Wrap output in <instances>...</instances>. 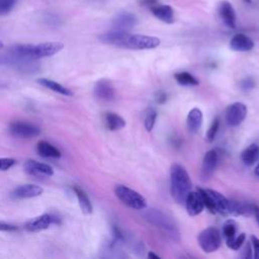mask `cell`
Returning a JSON list of instances; mask_svg holds the SVG:
<instances>
[{
  "instance_id": "42",
  "label": "cell",
  "mask_w": 259,
  "mask_h": 259,
  "mask_svg": "<svg viewBox=\"0 0 259 259\" xmlns=\"http://www.w3.org/2000/svg\"><path fill=\"white\" fill-rule=\"evenodd\" d=\"M3 47H4V44L0 40V50H1V49H3Z\"/></svg>"
},
{
  "instance_id": "27",
  "label": "cell",
  "mask_w": 259,
  "mask_h": 259,
  "mask_svg": "<svg viewBox=\"0 0 259 259\" xmlns=\"http://www.w3.org/2000/svg\"><path fill=\"white\" fill-rule=\"evenodd\" d=\"M176 82L183 86H196L198 85V80L188 72H179L174 75Z\"/></svg>"
},
{
  "instance_id": "17",
  "label": "cell",
  "mask_w": 259,
  "mask_h": 259,
  "mask_svg": "<svg viewBox=\"0 0 259 259\" xmlns=\"http://www.w3.org/2000/svg\"><path fill=\"white\" fill-rule=\"evenodd\" d=\"M230 48L236 52H248L254 48V41L244 33H236L230 40Z\"/></svg>"
},
{
  "instance_id": "35",
  "label": "cell",
  "mask_w": 259,
  "mask_h": 259,
  "mask_svg": "<svg viewBox=\"0 0 259 259\" xmlns=\"http://www.w3.org/2000/svg\"><path fill=\"white\" fill-rule=\"evenodd\" d=\"M16 230H17L16 226L0 221V232H14Z\"/></svg>"
},
{
  "instance_id": "19",
  "label": "cell",
  "mask_w": 259,
  "mask_h": 259,
  "mask_svg": "<svg viewBox=\"0 0 259 259\" xmlns=\"http://www.w3.org/2000/svg\"><path fill=\"white\" fill-rule=\"evenodd\" d=\"M152 14L159 20L171 24L174 22V10L171 6L166 4H157L150 8Z\"/></svg>"
},
{
  "instance_id": "38",
  "label": "cell",
  "mask_w": 259,
  "mask_h": 259,
  "mask_svg": "<svg viewBox=\"0 0 259 259\" xmlns=\"http://www.w3.org/2000/svg\"><path fill=\"white\" fill-rule=\"evenodd\" d=\"M166 99H167V96H166V93H165V92H163V91L158 92L157 97H156V101H157L158 103L162 104V103H164V102L166 101Z\"/></svg>"
},
{
  "instance_id": "10",
  "label": "cell",
  "mask_w": 259,
  "mask_h": 259,
  "mask_svg": "<svg viewBox=\"0 0 259 259\" xmlns=\"http://www.w3.org/2000/svg\"><path fill=\"white\" fill-rule=\"evenodd\" d=\"M247 115V107L242 102H234L226 109V120L231 126L241 124Z\"/></svg>"
},
{
  "instance_id": "34",
  "label": "cell",
  "mask_w": 259,
  "mask_h": 259,
  "mask_svg": "<svg viewBox=\"0 0 259 259\" xmlns=\"http://www.w3.org/2000/svg\"><path fill=\"white\" fill-rule=\"evenodd\" d=\"M250 240H251L253 257L255 259H259V239L253 235V236H251Z\"/></svg>"
},
{
  "instance_id": "8",
  "label": "cell",
  "mask_w": 259,
  "mask_h": 259,
  "mask_svg": "<svg viewBox=\"0 0 259 259\" xmlns=\"http://www.w3.org/2000/svg\"><path fill=\"white\" fill-rule=\"evenodd\" d=\"M9 132L16 138L31 139L37 137L40 134V128L32 123L17 120L9 124Z\"/></svg>"
},
{
  "instance_id": "6",
  "label": "cell",
  "mask_w": 259,
  "mask_h": 259,
  "mask_svg": "<svg viewBox=\"0 0 259 259\" xmlns=\"http://www.w3.org/2000/svg\"><path fill=\"white\" fill-rule=\"evenodd\" d=\"M114 193L123 204L133 209L142 210L147 207L146 198L138 191L125 185H116L114 188Z\"/></svg>"
},
{
  "instance_id": "15",
  "label": "cell",
  "mask_w": 259,
  "mask_h": 259,
  "mask_svg": "<svg viewBox=\"0 0 259 259\" xmlns=\"http://www.w3.org/2000/svg\"><path fill=\"white\" fill-rule=\"evenodd\" d=\"M185 206H186V210L187 213L191 217L197 215L199 214L203 208H204V204H203V200L201 198V195L199 194L198 191H189L186 198H185Z\"/></svg>"
},
{
  "instance_id": "26",
  "label": "cell",
  "mask_w": 259,
  "mask_h": 259,
  "mask_svg": "<svg viewBox=\"0 0 259 259\" xmlns=\"http://www.w3.org/2000/svg\"><path fill=\"white\" fill-rule=\"evenodd\" d=\"M74 192L77 196V199H78V202H79V205H80V208H81L82 212L85 213V214L92 213L93 207H92L91 201H90L87 193L79 186L74 187Z\"/></svg>"
},
{
  "instance_id": "5",
  "label": "cell",
  "mask_w": 259,
  "mask_h": 259,
  "mask_svg": "<svg viewBox=\"0 0 259 259\" xmlns=\"http://www.w3.org/2000/svg\"><path fill=\"white\" fill-rule=\"evenodd\" d=\"M145 218L152 225L159 228L173 242L180 241V233L176 226L160 210L150 209L146 212Z\"/></svg>"
},
{
  "instance_id": "25",
  "label": "cell",
  "mask_w": 259,
  "mask_h": 259,
  "mask_svg": "<svg viewBox=\"0 0 259 259\" xmlns=\"http://www.w3.org/2000/svg\"><path fill=\"white\" fill-rule=\"evenodd\" d=\"M242 162L247 166L254 165L259 159V146L257 144H251L241 154Z\"/></svg>"
},
{
  "instance_id": "9",
  "label": "cell",
  "mask_w": 259,
  "mask_h": 259,
  "mask_svg": "<svg viewBox=\"0 0 259 259\" xmlns=\"http://www.w3.org/2000/svg\"><path fill=\"white\" fill-rule=\"evenodd\" d=\"M59 219L52 213H44L25 223V230L30 233H37L49 229L52 225L58 224Z\"/></svg>"
},
{
  "instance_id": "29",
  "label": "cell",
  "mask_w": 259,
  "mask_h": 259,
  "mask_svg": "<svg viewBox=\"0 0 259 259\" xmlns=\"http://www.w3.org/2000/svg\"><path fill=\"white\" fill-rule=\"evenodd\" d=\"M156 118H157V112L155 109L150 108L146 115H145V119H144V124H145V128L148 132H151L155 125L156 122Z\"/></svg>"
},
{
  "instance_id": "23",
  "label": "cell",
  "mask_w": 259,
  "mask_h": 259,
  "mask_svg": "<svg viewBox=\"0 0 259 259\" xmlns=\"http://www.w3.org/2000/svg\"><path fill=\"white\" fill-rule=\"evenodd\" d=\"M36 150L38 155L44 158H60L62 156V153L58 148L46 141L38 142Z\"/></svg>"
},
{
  "instance_id": "28",
  "label": "cell",
  "mask_w": 259,
  "mask_h": 259,
  "mask_svg": "<svg viewBox=\"0 0 259 259\" xmlns=\"http://www.w3.org/2000/svg\"><path fill=\"white\" fill-rule=\"evenodd\" d=\"M223 235L226 240V244L229 243L237 235V224L233 220H228L223 226Z\"/></svg>"
},
{
  "instance_id": "33",
  "label": "cell",
  "mask_w": 259,
  "mask_h": 259,
  "mask_svg": "<svg viewBox=\"0 0 259 259\" xmlns=\"http://www.w3.org/2000/svg\"><path fill=\"white\" fill-rule=\"evenodd\" d=\"M16 164V160L13 158H0V171H7Z\"/></svg>"
},
{
  "instance_id": "14",
  "label": "cell",
  "mask_w": 259,
  "mask_h": 259,
  "mask_svg": "<svg viewBox=\"0 0 259 259\" xmlns=\"http://www.w3.org/2000/svg\"><path fill=\"white\" fill-rule=\"evenodd\" d=\"M23 168L27 174L33 175V176L50 177V176L54 175V169L52 166L45 164V163L34 161V160H27L24 163Z\"/></svg>"
},
{
  "instance_id": "16",
  "label": "cell",
  "mask_w": 259,
  "mask_h": 259,
  "mask_svg": "<svg viewBox=\"0 0 259 259\" xmlns=\"http://www.w3.org/2000/svg\"><path fill=\"white\" fill-rule=\"evenodd\" d=\"M218 12L226 26H228L229 28H232V29L236 28V19H237L236 12H235L233 5L229 1H226V0L222 1L219 4Z\"/></svg>"
},
{
  "instance_id": "43",
  "label": "cell",
  "mask_w": 259,
  "mask_h": 259,
  "mask_svg": "<svg viewBox=\"0 0 259 259\" xmlns=\"http://www.w3.org/2000/svg\"><path fill=\"white\" fill-rule=\"evenodd\" d=\"M244 1H245V2H247V3H251V2H252L251 0H244Z\"/></svg>"
},
{
  "instance_id": "21",
  "label": "cell",
  "mask_w": 259,
  "mask_h": 259,
  "mask_svg": "<svg viewBox=\"0 0 259 259\" xmlns=\"http://www.w3.org/2000/svg\"><path fill=\"white\" fill-rule=\"evenodd\" d=\"M202 118H203L202 111L197 107L192 108L188 112L187 118H186V124L190 133H196L200 128L202 124Z\"/></svg>"
},
{
  "instance_id": "22",
  "label": "cell",
  "mask_w": 259,
  "mask_h": 259,
  "mask_svg": "<svg viewBox=\"0 0 259 259\" xmlns=\"http://www.w3.org/2000/svg\"><path fill=\"white\" fill-rule=\"evenodd\" d=\"M36 81L41 86H44V87H46V88H48V89H50L54 92H57L61 95H64V96H72L73 95V92L69 88L61 85L60 83H58L54 80H51V79H48V78H39Z\"/></svg>"
},
{
  "instance_id": "13",
  "label": "cell",
  "mask_w": 259,
  "mask_h": 259,
  "mask_svg": "<svg viewBox=\"0 0 259 259\" xmlns=\"http://www.w3.org/2000/svg\"><path fill=\"white\" fill-rule=\"evenodd\" d=\"M218 154L214 150H209L205 153L200 169V177L202 180H208L212 176L218 164Z\"/></svg>"
},
{
  "instance_id": "2",
  "label": "cell",
  "mask_w": 259,
  "mask_h": 259,
  "mask_svg": "<svg viewBox=\"0 0 259 259\" xmlns=\"http://www.w3.org/2000/svg\"><path fill=\"white\" fill-rule=\"evenodd\" d=\"M64 45L60 41H47L36 45H17L11 49L12 57L20 60H37L51 57L62 51Z\"/></svg>"
},
{
  "instance_id": "20",
  "label": "cell",
  "mask_w": 259,
  "mask_h": 259,
  "mask_svg": "<svg viewBox=\"0 0 259 259\" xmlns=\"http://www.w3.org/2000/svg\"><path fill=\"white\" fill-rule=\"evenodd\" d=\"M137 23V18L134 14L128 12L120 13L113 20V26L117 30H125L131 29Z\"/></svg>"
},
{
  "instance_id": "18",
  "label": "cell",
  "mask_w": 259,
  "mask_h": 259,
  "mask_svg": "<svg viewBox=\"0 0 259 259\" xmlns=\"http://www.w3.org/2000/svg\"><path fill=\"white\" fill-rule=\"evenodd\" d=\"M253 205L248 202L229 199V215L250 217L253 214Z\"/></svg>"
},
{
  "instance_id": "12",
  "label": "cell",
  "mask_w": 259,
  "mask_h": 259,
  "mask_svg": "<svg viewBox=\"0 0 259 259\" xmlns=\"http://www.w3.org/2000/svg\"><path fill=\"white\" fill-rule=\"evenodd\" d=\"M44 192V188L37 184H22L17 187H15L11 195L13 198L16 199H26V198H32V197H37L41 195Z\"/></svg>"
},
{
  "instance_id": "41",
  "label": "cell",
  "mask_w": 259,
  "mask_h": 259,
  "mask_svg": "<svg viewBox=\"0 0 259 259\" xmlns=\"http://www.w3.org/2000/svg\"><path fill=\"white\" fill-rule=\"evenodd\" d=\"M254 173H255V175L259 178V163L257 164V166L255 167V170H254Z\"/></svg>"
},
{
  "instance_id": "11",
  "label": "cell",
  "mask_w": 259,
  "mask_h": 259,
  "mask_svg": "<svg viewBox=\"0 0 259 259\" xmlns=\"http://www.w3.org/2000/svg\"><path fill=\"white\" fill-rule=\"evenodd\" d=\"M94 95L103 102H110L115 99V89L113 84L107 79H100L95 83Z\"/></svg>"
},
{
  "instance_id": "24",
  "label": "cell",
  "mask_w": 259,
  "mask_h": 259,
  "mask_svg": "<svg viewBox=\"0 0 259 259\" xmlns=\"http://www.w3.org/2000/svg\"><path fill=\"white\" fill-rule=\"evenodd\" d=\"M104 124L109 131H118L125 126V120L114 112H106L104 114Z\"/></svg>"
},
{
  "instance_id": "7",
  "label": "cell",
  "mask_w": 259,
  "mask_h": 259,
  "mask_svg": "<svg viewBox=\"0 0 259 259\" xmlns=\"http://www.w3.org/2000/svg\"><path fill=\"white\" fill-rule=\"evenodd\" d=\"M197 242L203 252L212 253L220 248L222 244V236L218 229L208 227L199 233Z\"/></svg>"
},
{
  "instance_id": "36",
  "label": "cell",
  "mask_w": 259,
  "mask_h": 259,
  "mask_svg": "<svg viewBox=\"0 0 259 259\" xmlns=\"http://www.w3.org/2000/svg\"><path fill=\"white\" fill-rule=\"evenodd\" d=\"M255 86V82L252 78H247L242 81L241 83V88L243 90H251Z\"/></svg>"
},
{
  "instance_id": "1",
  "label": "cell",
  "mask_w": 259,
  "mask_h": 259,
  "mask_svg": "<svg viewBox=\"0 0 259 259\" xmlns=\"http://www.w3.org/2000/svg\"><path fill=\"white\" fill-rule=\"evenodd\" d=\"M98 38L103 44L131 50H152L160 45V39L156 36L132 34L125 30L117 29L102 33Z\"/></svg>"
},
{
  "instance_id": "3",
  "label": "cell",
  "mask_w": 259,
  "mask_h": 259,
  "mask_svg": "<svg viewBox=\"0 0 259 259\" xmlns=\"http://www.w3.org/2000/svg\"><path fill=\"white\" fill-rule=\"evenodd\" d=\"M170 190L173 199L182 204L191 190V180L186 169L180 164H173L170 170Z\"/></svg>"
},
{
  "instance_id": "37",
  "label": "cell",
  "mask_w": 259,
  "mask_h": 259,
  "mask_svg": "<svg viewBox=\"0 0 259 259\" xmlns=\"http://www.w3.org/2000/svg\"><path fill=\"white\" fill-rule=\"evenodd\" d=\"M158 3H159V2H158V0H140V4H141V5H143V6L148 7L149 9H150V8H152L153 6L157 5Z\"/></svg>"
},
{
  "instance_id": "32",
  "label": "cell",
  "mask_w": 259,
  "mask_h": 259,
  "mask_svg": "<svg viewBox=\"0 0 259 259\" xmlns=\"http://www.w3.org/2000/svg\"><path fill=\"white\" fill-rule=\"evenodd\" d=\"M17 0H0V15L7 14L15 6Z\"/></svg>"
},
{
  "instance_id": "39",
  "label": "cell",
  "mask_w": 259,
  "mask_h": 259,
  "mask_svg": "<svg viewBox=\"0 0 259 259\" xmlns=\"http://www.w3.org/2000/svg\"><path fill=\"white\" fill-rule=\"evenodd\" d=\"M253 215L255 217V220L259 226V205L257 204L253 205Z\"/></svg>"
},
{
  "instance_id": "40",
  "label": "cell",
  "mask_w": 259,
  "mask_h": 259,
  "mask_svg": "<svg viewBox=\"0 0 259 259\" xmlns=\"http://www.w3.org/2000/svg\"><path fill=\"white\" fill-rule=\"evenodd\" d=\"M148 257L151 258V259H152V258H153V259H159V258H160V256L157 255V254H155L154 252H149V253H148Z\"/></svg>"
},
{
  "instance_id": "31",
  "label": "cell",
  "mask_w": 259,
  "mask_h": 259,
  "mask_svg": "<svg viewBox=\"0 0 259 259\" xmlns=\"http://www.w3.org/2000/svg\"><path fill=\"white\" fill-rule=\"evenodd\" d=\"M246 240V234L241 233L239 235H236L229 243H227V246L233 250H239Z\"/></svg>"
},
{
  "instance_id": "4",
  "label": "cell",
  "mask_w": 259,
  "mask_h": 259,
  "mask_svg": "<svg viewBox=\"0 0 259 259\" xmlns=\"http://www.w3.org/2000/svg\"><path fill=\"white\" fill-rule=\"evenodd\" d=\"M197 191L201 195L204 207H206L212 213H221L229 215V199L213 189L198 188Z\"/></svg>"
},
{
  "instance_id": "30",
  "label": "cell",
  "mask_w": 259,
  "mask_h": 259,
  "mask_svg": "<svg viewBox=\"0 0 259 259\" xmlns=\"http://www.w3.org/2000/svg\"><path fill=\"white\" fill-rule=\"evenodd\" d=\"M220 123H221L220 117H215V118L212 120V122H211V124H210V126H209V128L207 130L206 135H205V138H206L207 142L211 143V142L214 141L215 136H217V134H218V132H219V128H220Z\"/></svg>"
}]
</instances>
